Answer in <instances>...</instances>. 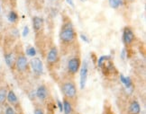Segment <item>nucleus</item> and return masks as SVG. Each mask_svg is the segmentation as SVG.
<instances>
[{"label": "nucleus", "instance_id": "30", "mask_svg": "<svg viewBox=\"0 0 146 114\" xmlns=\"http://www.w3.org/2000/svg\"><path fill=\"white\" fill-rule=\"evenodd\" d=\"M88 0H80V2H82V3H84V2H87Z\"/></svg>", "mask_w": 146, "mask_h": 114}, {"label": "nucleus", "instance_id": "17", "mask_svg": "<svg viewBox=\"0 0 146 114\" xmlns=\"http://www.w3.org/2000/svg\"><path fill=\"white\" fill-rule=\"evenodd\" d=\"M120 79H121V82L125 85L126 88H131L133 86V83H132V80L130 77H125L123 76L122 74L120 75Z\"/></svg>", "mask_w": 146, "mask_h": 114}, {"label": "nucleus", "instance_id": "5", "mask_svg": "<svg viewBox=\"0 0 146 114\" xmlns=\"http://www.w3.org/2000/svg\"><path fill=\"white\" fill-rule=\"evenodd\" d=\"M46 61H47V65L50 69L52 67H55V66L59 63V61H60L59 49L55 45H52V46L49 49V51L47 52V56H46Z\"/></svg>", "mask_w": 146, "mask_h": 114}, {"label": "nucleus", "instance_id": "27", "mask_svg": "<svg viewBox=\"0 0 146 114\" xmlns=\"http://www.w3.org/2000/svg\"><path fill=\"white\" fill-rule=\"evenodd\" d=\"M121 57H122V59H125V49H123L122 54H121Z\"/></svg>", "mask_w": 146, "mask_h": 114}, {"label": "nucleus", "instance_id": "10", "mask_svg": "<svg viewBox=\"0 0 146 114\" xmlns=\"http://www.w3.org/2000/svg\"><path fill=\"white\" fill-rule=\"evenodd\" d=\"M7 101L9 105L15 108V110H21V106H20V101L18 97L16 96L15 93L13 90H8L7 92Z\"/></svg>", "mask_w": 146, "mask_h": 114}, {"label": "nucleus", "instance_id": "13", "mask_svg": "<svg viewBox=\"0 0 146 114\" xmlns=\"http://www.w3.org/2000/svg\"><path fill=\"white\" fill-rule=\"evenodd\" d=\"M141 113V105L139 101L133 99L128 105V114H140Z\"/></svg>", "mask_w": 146, "mask_h": 114}, {"label": "nucleus", "instance_id": "12", "mask_svg": "<svg viewBox=\"0 0 146 114\" xmlns=\"http://www.w3.org/2000/svg\"><path fill=\"white\" fill-rule=\"evenodd\" d=\"M5 62L7 66L9 68H14L15 67V52L14 50H9V51H5Z\"/></svg>", "mask_w": 146, "mask_h": 114}, {"label": "nucleus", "instance_id": "25", "mask_svg": "<svg viewBox=\"0 0 146 114\" xmlns=\"http://www.w3.org/2000/svg\"><path fill=\"white\" fill-rule=\"evenodd\" d=\"M80 37H81V39H82L83 41L85 42H87V43H88V42H89V40L87 38V36H86V35H84V34H81Z\"/></svg>", "mask_w": 146, "mask_h": 114}, {"label": "nucleus", "instance_id": "3", "mask_svg": "<svg viewBox=\"0 0 146 114\" xmlns=\"http://www.w3.org/2000/svg\"><path fill=\"white\" fill-rule=\"evenodd\" d=\"M15 70L20 74H24L28 70V59L26 58L25 53L22 52H15Z\"/></svg>", "mask_w": 146, "mask_h": 114}, {"label": "nucleus", "instance_id": "6", "mask_svg": "<svg viewBox=\"0 0 146 114\" xmlns=\"http://www.w3.org/2000/svg\"><path fill=\"white\" fill-rule=\"evenodd\" d=\"M135 34H134L133 29L130 26H125L123 30V35H122V41L125 44L126 48L132 47L134 42H135Z\"/></svg>", "mask_w": 146, "mask_h": 114}, {"label": "nucleus", "instance_id": "7", "mask_svg": "<svg viewBox=\"0 0 146 114\" xmlns=\"http://www.w3.org/2000/svg\"><path fill=\"white\" fill-rule=\"evenodd\" d=\"M88 64L87 60H84L82 65L80 68V89H84L86 87V84L88 80Z\"/></svg>", "mask_w": 146, "mask_h": 114}, {"label": "nucleus", "instance_id": "1", "mask_svg": "<svg viewBox=\"0 0 146 114\" xmlns=\"http://www.w3.org/2000/svg\"><path fill=\"white\" fill-rule=\"evenodd\" d=\"M60 41L63 45H71L77 40V33L72 22L70 19H64L60 31Z\"/></svg>", "mask_w": 146, "mask_h": 114}, {"label": "nucleus", "instance_id": "9", "mask_svg": "<svg viewBox=\"0 0 146 114\" xmlns=\"http://www.w3.org/2000/svg\"><path fill=\"white\" fill-rule=\"evenodd\" d=\"M35 96L40 101H45L50 96V91L47 85L40 84L35 91Z\"/></svg>", "mask_w": 146, "mask_h": 114}, {"label": "nucleus", "instance_id": "28", "mask_svg": "<svg viewBox=\"0 0 146 114\" xmlns=\"http://www.w3.org/2000/svg\"><path fill=\"white\" fill-rule=\"evenodd\" d=\"M106 114H115V113L112 111H110V110H108V111H106Z\"/></svg>", "mask_w": 146, "mask_h": 114}, {"label": "nucleus", "instance_id": "23", "mask_svg": "<svg viewBox=\"0 0 146 114\" xmlns=\"http://www.w3.org/2000/svg\"><path fill=\"white\" fill-rule=\"evenodd\" d=\"M29 33V28L28 26H25L24 27V31H23V37H26Z\"/></svg>", "mask_w": 146, "mask_h": 114}, {"label": "nucleus", "instance_id": "26", "mask_svg": "<svg viewBox=\"0 0 146 114\" xmlns=\"http://www.w3.org/2000/svg\"><path fill=\"white\" fill-rule=\"evenodd\" d=\"M66 1L68 3V5H70V7H74V1L73 0H66Z\"/></svg>", "mask_w": 146, "mask_h": 114}, {"label": "nucleus", "instance_id": "15", "mask_svg": "<svg viewBox=\"0 0 146 114\" xmlns=\"http://www.w3.org/2000/svg\"><path fill=\"white\" fill-rule=\"evenodd\" d=\"M7 92L8 89L7 86H4V85L0 86V105H4L7 102Z\"/></svg>", "mask_w": 146, "mask_h": 114}, {"label": "nucleus", "instance_id": "20", "mask_svg": "<svg viewBox=\"0 0 146 114\" xmlns=\"http://www.w3.org/2000/svg\"><path fill=\"white\" fill-rule=\"evenodd\" d=\"M5 114H17L16 111L15 110V108L12 107L11 105H7V108H5Z\"/></svg>", "mask_w": 146, "mask_h": 114}, {"label": "nucleus", "instance_id": "4", "mask_svg": "<svg viewBox=\"0 0 146 114\" xmlns=\"http://www.w3.org/2000/svg\"><path fill=\"white\" fill-rule=\"evenodd\" d=\"M81 66V59L80 55H74L70 57L67 63V71L70 76H74L77 75V73L80 71V68Z\"/></svg>", "mask_w": 146, "mask_h": 114}, {"label": "nucleus", "instance_id": "16", "mask_svg": "<svg viewBox=\"0 0 146 114\" xmlns=\"http://www.w3.org/2000/svg\"><path fill=\"white\" fill-rule=\"evenodd\" d=\"M7 19L11 24H16L19 20V15L17 12L15 10H10V12L7 14Z\"/></svg>", "mask_w": 146, "mask_h": 114}, {"label": "nucleus", "instance_id": "33", "mask_svg": "<svg viewBox=\"0 0 146 114\" xmlns=\"http://www.w3.org/2000/svg\"><path fill=\"white\" fill-rule=\"evenodd\" d=\"M0 12H1V7H0Z\"/></svg>", "mask_w": 146, "mask_h": 114}, {"label": "nucleus", "instance_id": "19", "mask_svg": "<svg viewBox=\"0 0 146 114\" xmlns=\"http://www.w3.org/2000/svg\"><path fill=\"white\" fill-rule=\"evenodd\" d=\"M25 55L31 57V58H33V57H35V55H36V50H35V49L33 48V46L28 47L25 49Z\"/></svg>", "mask_w": 146, "mask_h": 114}, {"label": "nucleus", "instance_id": "24", "mask_svg": "<svg viewBox=\"0 0 146 114\" xmlns=\"http://www.w3.org/2000/svg\"><path fill=\"white\" fill-rule=\"evenodd\" d=\"M58 102V106H59V109L60 111H63V104H62V102H61L60 101H57Z\"/></svg>", "mask_w": 146, "mask_h": 114}, {"label": "nucleus", "instance_id": "11", "mask_svg": "<svg viewBox=\"0 0 146 114\" xmlns=\"http://www.w3.org/2000/svg\"><path fill=\"white\" fill-rule=\"evenodd\" d=\"M43 24H44V21L42 17L40 16H33L32 18V25H33V29L35 31L36 34L39 32H41V31L43 29Z\"/></svg>", "mask_w": 146, "mask_h": 114}, {"label": "nucleus", "instance_id": "2", "mask_svg": "<svg viewBox=\"0 0 146 114\" xmlns=\"http://www.w3.org/2000/svg\"><path fill=\"white\" fill-rule=\"evenodd\" d=\"M61 92L63 94L65 98L69 99L70 101H73L77 99L78 96V90L76 87L75 83L72 80H66L61 84Z\"/></svg>", "mask_w": 146, "mask_h": 114}, {"label": "nucleus", "instance_id": "29", "mask_svg": "<svg viewBox=\"0 0 146 114\" xmlns=\"http://www.w3.org/2000/svg\"><path fill=\"white\" fill-rule=\"evenodd\" d=\"M136 0H128V2L129 3H133V2H135Z\"/></svg>", "mask_w": 146, "mask_h": 114}, {"label": "nucleus", "instance_id": "14", "mask_svg": "<svg viewBox=\"0 0 146 114\" xmlns=\"http://www.w3.org/2000/svg\"><path fill=\"white\" fill-rule=\"evenodd\" d=\"M63 112L64 114H73V105L72 101L63 97Z\"/></svg>", "mask_w": 146, "mask_h": 114}, {"label": "nucleus", "instance_id": "8", "mask_svg": "<svg viewBox=\"0 0 146 114\" xmlns=\"http://www.w3.org/2000/svg\"><path fill=\"white\" fill-rule=\"evenodd\" d=\"M30 67L32 68V70L33 72V74L36 76H41L43 73V65L42 60L36 58V57H33V58L31 59L30 61Z\"/></svg>", "mask_w": 146, "mask_h": 114}, {"label": "nucleus", "instance_id": "31", "mask_svg": "<svg viewBox=\"0 0 146 114\" xmlns=\"http://www.w3.org/2000/svg\"><path fill=\"white\" fill-rule=\"evenodd\" d=\"M26 1H27L28 3H30V2H32V1H33V0H26Z\"/></svg>", "mask_w": 146, "mask_h": 114}, {"label": "nucleus", "instance_id": "21", "mask_svg": "<svg viewBox=\"0 0 146 114\" xmlns=\"http://www.w3.org/2000/svg\"><path fill=\"white\" fill-rule=\"evenodd\" d=\"M109 59H110L109 56H102V57H100V58L98 59V67H100L105 61H106Z\"/></svg>", "mask_w": 146, "mask_h": 114}, {"label": "nucleus", "instance_id": "22", "mask_svg": "<svg viewBox=\"0 0 146 114\" xmlns=\"http://www.w3.org/2000/svg\"><path fill=\"white\" fill-rule=\"evenodd\" d=\"M33 114H45V113H44V111L41 105L36 104L35 107V111H33Z\"/></svg>", "mask_w": 146, "mask_h": 114}, {"label": "nucleus", "instance_id": "18", "mask_svg": "<svg viewBox=\"0 0 146 114\" xmlns=\"http://www.w3.org/2000/svg\"><path fill=\"white\" fill-rule=\"evenodd\" d=\"M109 7L113 9H118L122 5V0H108Z\"/></svg>", "mask_w": 146, "mask_h": 114}, {"label": "nucleus", "instance_id": "32", "mask_svg": "<svg viewBox=\"0 0 146 114\" xmlns=\"http://www.w3.org/2000/svg\"><path fill=\"white\" fill-rule=\"evenodd\" d=\"M50 1H52V2H54V1H57V0H50Z\"/></svg>", "mask_w": 146, "mask_h": 114}]
</instances>
